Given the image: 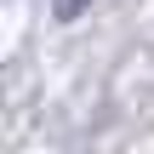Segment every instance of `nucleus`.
Wrapping results in <instances>:
<instances>
[{
	"mask_svg": "<svg viewBox=\"0 0 154 154\" xmlns=\"http://www.w3.org/2000/svg\"><path fill=\"white\" fill-rule=\"evenodd\" d=\"M86 6H91V0H63V17H80Z\"/></svg>",
	"mask_w": 154,
	"mask_h": 154,
	"instance_id": "obj_1",
	"label": "nucleus"
}]
</instances>
